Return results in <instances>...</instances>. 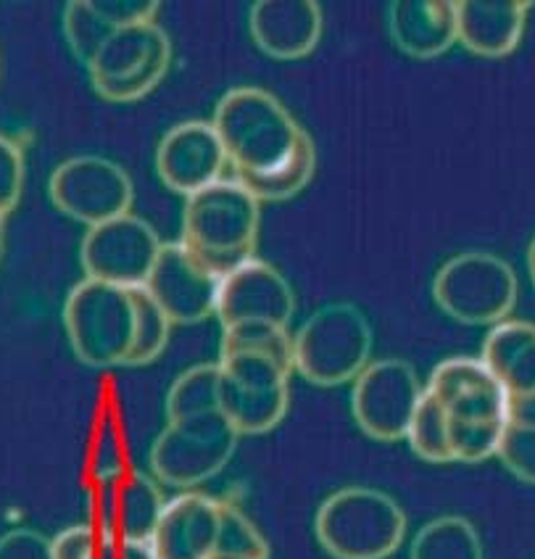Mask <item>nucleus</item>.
I'll return each mask as SVG.
<instances>
[{"instance_id":"31","label":"nucleus","mask_w":535,"mask_h":559,"mask_svg":"<svg viewBox=\"0 0 535 559\" xmlns=\"http://www.w3.org/2000/svg\"><path fill=\"white\" fill-rule=\"evenodd\" d=\"M496 456L514 478L535 486V425L507 423Z\"/></svg>"},{"instance_id":"21","label":"nucleus","mask_w":535,"mask_h":559,"mask_svg":"<svg viewBox=\"0 0 535 559\" xmlns=\"http://www.w3.org/2000/svg\"><path fill=\"white\" fill-rule=\"evenodd\" d=\"M156 11L158 3L148 0H76L63 9V37L82 67H87L111 32L156 22Z\"/></svg>"},{"instance_id":"13","label":"nucleus","mask_w":535,"mask_h":559,"mask_svg":"<svg viewBox=\"0 0 535 559\" xmlns=\"http://www.w3.org/2000/svg\"><path fill=\"white\" fill-rule=\"evenodd\" d=\"M162 246L148 222L130 212L91 227L82 238L80 262L87 280L117 288H143Z\"/></svg>"},{"instance_id":"6","label":"nucleus","mask_w":535,"mask_h":559,"mask_svg":"<svg viewBox=\"0 0 535 559\" xmlns=\"http://www.w3.org/2000/svg\"><path fill=\"white\" fill-rule=\"evenodd\" d=\"M520 283L504 259L486 251L456 253L432 280V296L443 314L462 325H499L518 304Z\"/></svg>"},{"instance_id":"5","label":"nucleus","mask_w":535,"mask_h":559,"mask_svg":"<svg viewBox=\"0 0 535 559\" xmlns=\"http://www.w3.org/2000/svg\"><path fill=\"white\" fill-rule=\"evenodd\" d=\"M372 357V328L348 301L317 309L293 335V372L320 389L354 383Z\"/></svg>"},{"instance_id":"14","label":"nucleus","mask_w":535,"mask_h":559,"mask_svg":"<svg viewBox=\"0 0 535 559\" xmlns=\"http://www.w3.org/2000/svg\"><path fill=\"white\" fill-rule=\"evenodd\" d=\"M451 428H504L509 399L480 359H443L425 383Z\"/></svg>"},{"instance_id":"23","label":"nucleus","mask_w":535,"mask_h":559,"mask_svg":"<svg viewBox=\"0 0 535 559\" xmlns=\"http://www.w3.org/2000/svg\"><path fill=\"white\" fill-rule=\"evenodd\" d=\"M480 361L494 374L507 399L535 393V325L504 320L488 330Z\"/></svg>"},{"instance_id":"20","label":"nucleus","mask_w":535,"mask_h":559,"mask_svg":"<svg viewBox=\"0 0 535 559\" xmlns=\"http://www.w3.org/2000/svg\"><path fill=\"white\" fill-rule=\"evenodd\" d=\"M531 5L522 0L456 3V43L483 59H501L520 46Z\"/></svg>"},{"instance_id":"1","label":"nucleus","mask_w":535,"mask_h":559,"mask_svg":"<svg viewBox=\"0 0 535 559\" xmlns=\"http://www.w3.org/2000/svg\"><path fill=\"white\" fill-rule=\"evenodd\" d=\"M212 127L235 180L259 203L288 201L314 177V140L264 87L227 91L216 104Z\"/></svg>"},{"instance_id":"10","label":"nucleus","mask_w":535,"mask_h":559,"mask_svg":"<svg viewBox=\"0 0 535 559\" xmlns=\"http://www.w3.org/2000/svg\"><path fill=\"white\" fill-rule=\"evenodd\" d=\"M164 507L167 499L158 480L151 473L124 465L95 478L87 497V525L98 536L117 542L151 544Z\"/></svg>"},{"instance_id":"28","label":"nucleus","mask_w":535,"mask_h":559,"mask_svg":"<svg viewBox=\"0 0 535 559\" xmlns=\"http://www.w3.org/2000/svg\"><path fill=\"white\" fill-rule=\"evenodd\" d=\"M216 559H270V544L243 510L222 501Z\"/></svg>"},{"instance_id":"16","label":"nucleus","mask_w":535,"mask_h":559,"mask_svg":"<svg viewBox=\"0 0 535 559\" xmlns=\"http://www.w3.org/2000/svg\"><path fill=\"white\" fill-rule=\"evenodd\" d=\"M214 314L222 330L238 325L288 328L296 314V294L275 266L251 259L219 280Z\"/></svg>"},{"instance_id":"35","label":"nucleus","mask_w":535,"mask_h":559,"mask_svg":"<svg viewBox=\"0 0 535 559\" xmlns=\"http://www.w3.org/2000/svg\"><path fill=\"white\" fill-rule=\"evenodd\" d=\"M527 270H531V277L535 285V240L531 243V249H527Z\"/></svg>"},{"instance_id":"25","label":"nucleus","mask_w":535,"mask_h":559,"mask_svg":"<svg viewBox=\"0 0 535 559\" xmlns=\"http://www.w3.org/2000/svg\"><path fill=\"white\" fill-rule=\"evenodd\" d=\"M219 383L222 374L216 361L182 372L167 393V423L219 412Z\"/></svg>"},{"instance_id":"22","label":"nucleus","mask_w":535,"mask_h":559,"mask_svg":"<svg viewBox=\"0 0 535 559\" xmlns=\"http://www.w3.org/2000/svg\"><path fill=\"white\" fill-rule=\"evenodd\" d=\"M388 32L396 48L412 59H436L456 43V3H441V0L391 3Z\"/></svg>"},{"instance_id":"9","label":"nucleus","mask_w":535,"mask_h":559,"mask_svg":"<svg viewBox=\"0 0 535 559\" xmlns=\"http://www.w3.org/2000/svg\"><path fill=\"white\" fill-rule=\"evenodd\" d=\"M169 67V35L156 22H143L111 32L85 69L95 93L114 104H132L167 78Z\"/></svg>"},{"instance_id":"27","label":"nucleus","mask_w":535,"mask_h":559,"mask_svg":"<svg viewBox=\"0 0 535 559\" xmlns=\"http://www.w3.org/2000/svg\"><path fill=\"white\" fill-rule=\"evenodd\" d=\"M406 443H409L414 454L430 465H445L451 460V443H449V423L428 391L419 399L417 412H414L409 430H406Z\"/></svg>"},{"instance_id":"2","label":"nucleus","mask_w":535,"mask_h":559,"mask_svg":"<svg viewBox=\"0 0 535 559\" xmlns=\"http://www.w3.org/2000/svg\"><path fill=\"white\" fill-rule=\"evenodd\" d=\"M261 203L238 180H219L185 201L180 243L216 277L257 259Z\"/></svg>"},{"instance_id":"19","label":"nucleus","mask_w":535,"mask_h":559,"mask_svg":"<svg viewBox=\"0 0 535 559\" xmlns=\"http://www.w3.org/2000/svg\"><path fill=\"white\" fill-rule=\"evenodd\" d=\"M248 29L261 53L280 61H296L320 46L322 9L314 0H261L248 11Z\"/></svg>"},{"instance_id":"24","label":"nucleus","mask_w":535,"mask_h":559,"mask_svg":"<svg viewBox=\"0 0 535 559\" xmlns=\"http://www.w3.org/2000/svg\"><path fill=\"white\" fill-rule=\"evenodd\" d=\"M409 559H486L480 533L462 514L430 520L414 536Z\"/></svg>"},{"instance_id":"15","label":"nucleus","mask_w":535,"mask_h":559,"mask_svg":"<svg viewBox=\"0 0 535 559\" xmlns=\"http://www.w3.org/2000/svg\"><path fill=\"white\" fill-rule=\"evenodd\" d=\"M219 280L177 240L162 246L143 288L171 325H195L216 311Z\"/></svg>"},{"instance_id":"3","label":"nucleus","mask_w":535,"mask_h":559,"mask_svg":"<svg viewBox=\"0 0 535 559\" xmlns=\"http://www.w3.org/2000/svg\"><path fill=\"white\" fill-rule=\"evenodd\" d=\"M406 512L385 491L348 486L314 514V536L333 559H388L406 538Z\"/></svg>"},{"instance_id":"34","label":"nucleus","mask_w":535,"mask_h":559,"mask_svg":"<svg viewBox=\"0 0 535 559\" xmlns=\"http://www.w3.org/2000/svg\"><path fill=\"white\" fill-rule=\"evenodd\" d=\"M507 423H512V425H535V393H533V396L509 399Z\"/></svg>"},{"instance_id":"33","label":"nucleus","mask_w":535,"mask_h":559,"mask_svg":"<svg viewBox=\"0 0 535 559\" xmlns=\"http://www.w3.org/2000/svg\"><path fill=\"white\" fill-rule=\"evenodd\" d=\"M0 559H54V549L43 533L16 528L0 536Z\"/></svg>"},{"instance_id":"11","label":"nucleus","mask_w":535,"mask_h":559,"mask_svg":"<svg viewBox=\"0 0 535 559\" xmlns=\"http://www.w3.org/2000/svg\"><path fill=\"white\" fill-rule=\"evenodd\" d=\"M54 206L69 219L82 222L87 230L130 214L135 201L130 175L106 156H74L54 169L48 182Z\"/></svg>"},{"instance_id":"8","label":"nucleus","mask_w":535,"mask_h":559,"mask_svg":"<svg viewBox=\"0 0 535 559\" xmlns=\"http://www.w3.org/2000/svg\"><path fill=\"white\" fill-rule=\"evenodd\" d=\"M238 438L222 412L167 423L151 447V475L164 486L193 491L229 465Z\"/></svg>"},{"instance_id":"4","label":"nucleus","mask_w":535,"mask_h":559,"mask_svg":"<svg viewBox=\"0 0 535 559\" xmlns=\"http://www.w3.org/2000/svg\"><path fill=\"white\" fill-rule=\"evenodd\" d=\"M63 330L87 367H124L138 335L135 288L82 280L63 304Z\"/></svg>"},{"instance_id":"17","label":"nucleus","mask_w":535,"mask_h":559,"mask_svg":"<svg viewBox=\"0 0 535 559\" xmlns=\"http://www.w3.org/2000/svg\"><path fill=\"white\" fill-rule=\"evenodd\" d=\"M227 167L225 148L212 122H182L171 127L156 148V171L171 193L185 199L222 180Z\"/></svg>"},{"instance_id":"32","label":"nucleus","mask_w":535,"mask_h":559,"mask_svg":"<svg viewBox=\"0 0 535 559\" xmlns=\"http://www.w3.org/2000/svg\"><path fill=\"white\" fill-rule=\"evenodd\" d=\"M24 190V154L11 138L0 135V219L14 212Z\"/></svg>"},{"instance_id":"36","label":"nucleus","mask_w":535,"mask_h":559,"mask_svg":"<svg viewBox=\"0 0 535 559\" xmlns=\"http://www.w3.org/2000/svg\"><path fill=\"white\" fill-rule=\"evenodd\" d=\"M0 243H3V238H0Z\"/></svg>"},{"instance_id":"7","label":"nucleus","mask_w":535,"mask_h":559,"mask_svg":"<svg viewBox=\"0 0 535 559\" xmlns=\"http://www.w3.org/2000/svg\"><path fill=\"white\" fill-rule=\"evenodd\" d=\"M219 412L238 436L275 430L288 415L290 374L283 361L264 354H219Z\"/></svg>"},{"instance_id":"26","label":"nucleus","mask_w":535,"mask_h":559,"mask_svg":"<svg viewBox=\"0 0 535 559\" xmlns=\"http://www.w3.org/2000/svg\"><path fill=\"white\" fill-rule=\"evenodd\" d=\"M50 549H54V559H156L151 544L98 536L87 523L63 528L59 536L50 538Z\"/></svg>"},{"instance_id":"29","label":"nucleus","mask_w":535,"mask_h":559,"mask_svg":"<svg viewBox=\"0 0 535 559\" xmlns=\"http://www.w3.org/2000/svg\"><path fill=\"white\" fill-rule=\"evenodd\" d=\"M264 354L293 370V335L277 325H238L222 330L219 354Z\"/></svg>"},{"instance_id":"18","label":"nucleus","mask_w":535,"mask_h":559,"mask_svg":"<svg viewBox=\"0 0 535 559\" xmlns=\"http://www.w3.org/2000/svg\"><path fill=\"white\" fill-rule=\"evenodd\" d=\"M222 501L201 491L169 499L151 538L156 559H216Z\"/></svg>"},{"instance_id":"12","label":"nucleus","mask_w":535,"mask_h":559,"mask_svg":"<svg viewBox=\"0 0 535 559\" xmlns=\"http://www.w3.org/2000/svg\"><path fill=\"white\" fill-rule=\"evenodd\" d=\"M425 385L404 359L369 361L352 389V415L372 441H404Z\"/></svg>"},{"instance_id":"30","label":"nucleus","mask_w":535,"mask_h":559,"mask_svg":"<svg viewBox=\"0 0 535 559\" xmlns=\"http://www.w3.org/2000/svg\"><path fill=\"white\" fill-rule=\"evenodd\" d=\"M135 304L138 335L135 348H132V357L127 361V367H143L156 361L164 354V348H167L171 333V322L167 320V314L156 307V301L145 294V288H135Z\"/></svg>"}]
</instances>
